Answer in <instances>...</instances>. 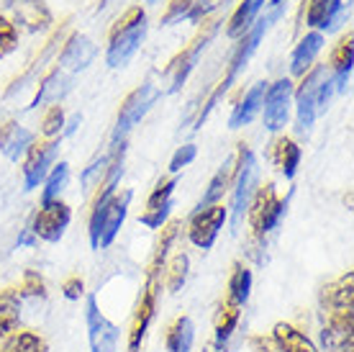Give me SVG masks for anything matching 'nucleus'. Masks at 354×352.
<instances>
[{
  "mask_svg": "<svg viewBox=\"0 0 354 352\" xmlns=\"http://www.w3.org/2000/svg\"><path fill=\"white\" fill-rule=\"evenodd\" d=\"M321 344L326 352L354 350V275L346 273L321 291Z\"/></svg>",
  "mask_w": 354,
  "mask_h": 352,
  "instance_id": "1",
  "label": "nucleus"
},
{
  "mask_svg": "<svg viewBox=\"0 0 354 352\" xmlns=\"http://www.w3.org/2000/svg\"><path fill=\"white\" fill-rule=\"evenodd\" d=\"M129 203H131V191L95 201V209L90 216V245H93V249H106L113 245L115 234H118L126 213H129Z\"/></svg>",
  "mask_w": 354,
  "mask_h": 352,
  "instance_id": "2",
  "label": "nucleus"
},
{
  "mask_svg": "<svg viewBox=\"0 0 354 352\" xmlns=\"http://www.w3.org/2000/svg\"><path fill=\"white\" fill-rule=\"evenodd\" d=\"M144 36H147V16H144L142 8H131L113 28L106 54L108 64L111 67H124L126 62L136 54V49L142 46Z\"/></svg>",
  "mask_w": 354,
  "mask_h": 352,
  "instance_id": "3",
  "label": "nucleus"
},
{
  "mask_svg": "<svg viewBox=\"0 0 354 352\" xmlns=\"http://www.w3.org/2000/svg\"><path fill=\"white\" fill-rule=\"evenodd\" d=\"M280 6H283V0H274V3H272V13H270V16H267L265 21H259L257 26H254V28H252V31H249L247 39L241 42V46H239V52H236V57L231 60L229 75H226V78H223L221 85L216 88V93H213V96L208 98V103H205V108H203V111H201V118H198V123H203V121H205V116L211 114V108L216 106V103H218V98H221L223 93H226V90L231 88V85H234V80L239 78V72L244 70V67H247L249 57H252V54L257 52V46H259V42H262V36H265L267 26L272 24L274 18L280 16Z\"/></svg>",
  "mask_w": 354,
  "mask_h": 352,
  "instance_id": "4",
  "label": "nucleus"
},
{
  "mask_svg": "<svg viewBox=\"0 0 354 352\" xmlns=\"http://www.w3.org/2000/svg\"><path fill=\"white\" fill-rule=\"evenodd\" d=\"M285 213V201L277 198V191H274L272 183H265L259 188L254 198H252V206H249V224H252V231L257 237H265L267 231H272L277 227V221L283 219Z\"/></svg>",
  "mask_w": 354,
  "mask_h": 352,
  "instance_id": "5",
  "label": "nucleus"
},
{
  "mask_svg": "<svg viewBox=\"0 0 354 352\" xmlns=\"http://www.w3.org/2000/svg\"><path fill=\"white\" fill-rule=\"evenodd\" d=\"M0 16L10 26L26 31H44L52 24V13L44 0H0Z\"/></svg>",
  "mask_w": 354,
  "mask_h": 352,
  "instance_id": "6",
  "label": "nucleus"
},
{
  "mask_svg": "<svg viewBox=\"0 0 354 352\" xmlns=\"http://www.w3.org/2000/svg\"><path fill=\"white\" fill-rule=\"evenodd\" d=\"M157 88L154 85H142V88H136L131 93V96L124 100V106H121V111H118V123H115V132H113V144H118V141H124V137L129 132H131L136 123L142 121L144 114L149 111L151 106H154V100H157Z\"/></svg>",
  "mask_w": 354,
  "mask_h": 352,
  "instance_id": "7",
  "label": "nucleus"
},
{
  "mask_svg": "<svg viewBox=\"0 0 354 352\" xmlns=\"http://www.w3.org/2000/svg\"><path fill=\"white\" fill-rule=\"evenodd\" d=\"M157 291H160V278L147 275V285H144L142 299H139V303H136V311H133V319H131V332H129V352L142 350V342H144V337H147V329H149L151 319H154V311H157Z\"/></svg>",
  "mask_w": 354,
  "mask_h": 352,
  "instance_id": "8",
  "label": "nucleus"
},
{
  "mask_svg": "<svg viewBox=\"0 0 354 352\" xmlns=\"http://www.w3.org/2000/svg\"><path fill=\"white\" fill-rule=\"evenodd\" d=\"M226 216H229V211L223 209L221 203L195 211L193 219H190V227H187L190 242L195 247H201V249H211L216 237H218V231H221L223 221H226Z\"/></svg>",
  "mask_w": 354,
  "mask_h": 352,
  "instance_id": "9",
  "label": "nucleus"
},
{
  "mask_svg": "<svg viewBox=\"0 0 354 352\" xmlns=\"http://www.w3.org/2000/svg\"><path fill=\"white\" fill-rule=\"evenodd\" d=\"M70 219H72V211L70 206L62 201H49L44 203L39 213L34 216V237L44 239V242H59L64 234V229L70 227Z\"/></svg>",
  "mask_w": 354,
  "mask_h": 352,
  "instance_id": "10",
  "label": "nucleus"
},
{
  "mask_svg": "<svg viewBox=\"0 0 354 352\" xmlns=\"http://www.w3.org/2000/svg\"><path fill=\"white\" fill-rule=\"evenodd\" d=\"M290 96H292V82L288 78L277 80L274 85H267L262 108H265V126L270 129V132H280V129L285 126V121H288Z\"/></svg>",
  "mask_w": 354,
  "mask_h": 352,
  "instance_id": "11",
  "label": "nucleus"
},
{
  "mask_svg": "<svg viewBox=\"0 0 354 352\" xmlns=\"http://www.w3.org/2000/svg\"><path fill=\"white\" fill-rule=\"evenodd\" d=\"M254 173L257 162L247 144L239 147V168H236V185H234V224H239L244 216V209L252 201V185H254Z\"/></svg>",
  "mask_w": 354,
  "mask_h": 352,
  "instance_id": "12",
  "label": "nucleus"
},
{
  "mask_svg": "<svg viewBox=\"0 0 354 352\" xmlns=\"http://www.w3.org/2000/svg\"><path fill=\"white\" fill-rule=\"evenodd\" d=\"M88 337H90V350L93 352H115V344H118V329L115 324H111L100 308H97L95 296L88 299Z\"/></svg>",
  "mask_w": 354,
  "mask_h": 352,
  "instance_id": "13",
  "label": "nucleus"
},
{
  "mask_svg": "<svg viewBox=\"0 0 354 352\" xmlns=\"http://www.w3.org/2000/svg\"><path fill=\"white\" fill-rule=\"evenodd\" d=\"M175 188H177V180L169 177V180H162V183L151 191L149 201H147L144 213H142L144 227H149V229L165 227V221H167V216H169V209H172V193H175Z\"/></svg>",
  "mask_w": 354,
  "mask_h": 352,
  "instance_id": "14",
  "label": "nucleus"
},
{
  "mask_svg": "<svg viewBox=\"0 0 354 352\" xmlns=\"http://www.w3.org/2000/svg\"><path fill=\"white\" fill-rule=\"evenodd\" d=\"M57 152H59V144H57V141H41V144H31V147H28V157H26V165H24L26 188H36L41 180H46Z\"/></svg>",
  "mask_w": 354,
  "mask_h": 352,
  "instance_id": "15",
  "label": "nucleus"
},
{
  "mask_svg": "<svg viewBox=\"0 0 354 352\" xmlns=\"http://www.w3.org/2000/svg\"><path fill=\"white\" fill-rule=\"evenodd\" d=\"M324 75H326V70H324V67H316L308 78L303 80L301 88H298V129H301V132L310 129V123L316 118L319 90H321V82H324Z\"/></svg>",
  "mask_w": 354,
  "mask_h": 352,
  "instance_id": "16",
  "label": "nucleus"
},
{
  "mask_svg": "<svg viewBox=\"0 0 354 352\" xmlns=\"http://www.w3.org/2000/svg\"><path fill=\"white\" fill-rule=\"evenodd\" d=\"M95 57V44L90 42L88 36H72L67 46H64L62 57H59V64H62V70H70V72H80L85 70L90 62Z\"/></svg>",
  "mask_w": 354,
  "mask_h": 352,
  "instance_id": "17",
  "label": "nucleus"
},
{
  "mask_svg": "<svg viewBox=\"0 0 354 352\" xmlns=\"http://www.w3.org/2000/svg\"><path fill=\"white\" fill-rule=\"evenodd\" d=\"M213 36V28L208 31L205 36H201L198 42H195L187 52H183L180 57H177L172 64H169V70H172V80H169V93H175V90H180V85L187 80V75L193 72L195 62H198V57H201V52L205 49V44H208V39Z\"/></svg>",
  "mask_w": 354,
  "mask_h": 352,
  "instance_id": "18",
  "label": "nucleus"
},
{
  "mask_svg": "<svg viewBox=\"0 0 354 352\" xmlns=\"http://www.w3.org/2000/svg\"><path fill=\"white\" fill-rule=\"evenodd\" d=\"M34 144V134L18 126L16 121H8L0 126V150L3 155L10 159H18L24 152H28V147Z\"/></svg>",
  "mask_w": 354,
  "mask_h": 352,
  "instance_id": "19",
  "label": "nucleus"
},
{
  "mask_svg": "<svg viewBox=\"0 0 354 352\" xmlns=\"http://www.w3.org/2000/svg\"><path fill=\"white\" fill-rule=\"evenodd\" d=\"M265 93H267V82H257L254 88L249 90L247 96H244V100H241L239 106L234 108V114H231V118H229L231 129H241V126H247V123L259 114L262 100H265Z\"/></svg>",
  "mask_w": 354,
  "mask_h": 352,
  "instance_id": "20",
  "label": "nucleus"
},
{
  "mask_svg": "<svg viewBox=\"0 0 354 352\" xmlns=\"http://www.w3.org/2000/svg\"><path fill=\"white\" fill-rule=\"evenodd\" d=\"M272 340L277 344V352H319L316 350V344L310 342L308 337L298 332L295 326L285 324H274V332H272Z\"/></svg>",
  "mask_w": 354,
  "mask_h": 352,
  "instance_id": "21",
  "label": "nucleus"
},
{
  "mask_svg": "<svg viewBox=\"0 0 354 352\" xmlns=\"http://www.w3.org/2000/svg\"><path fill=\"white\" fill-rule=\"evenodd\" d=\"M344 3L342 0H310L306 24L313 28H331L342 16Z\"/></svg>",
  "mask_w": 354,
  "mask_h": 352,
  "instance_id": "22",
  "label": "nucleus"
},
{
  "mask_svg": "<svg viewBox=\"0 0 354 352\" xmlns=\"http://www.w3.org/2000/svg\"><path fill=\"white\" fill-rule=\"evenodd\" d=\"M21 319V296L16 291H0V342H6Z\"/></svg>",
  "mask_w": 354,
  "mask_h": 352,
  "instance_id": "23",
  "label": "nucleus"
},
{
  "mask_svg": "<svg viewBox=\"0 0 354 352\" xmlns=\"http://www.w3.org/2000/svg\"><path fill=\"white\" fill-rule=\"evenodd\" d=\"M321 46H324V36H321L319 31H313V34L306 36L301 44H298V49L292 52V62H290L292 75H306V70H308L310 64H313V60H316V54L321 52Z\"/></svg>",
  "mask_w": 354,
  "mask_h": 352,
  "instance_id": "24",
  "label": "nucleus"
},
{
  "mask_svg": "<svg viewBox=\"0 0 354 352\" xmlns=\"http://www.w3.org/2000/svg\"><path fill=\"white\" fill-rule=\"evenodd\" d=\"M67 90H70V78H67L62 70H54L52 75L39 85V93H36V98L31 100V108H39V106H44V103H57Z\"/></svg>",
  "mask_w": 354,
  "mask_h": 352,
  "instance_id": "25",
  "label": "nucleus"
},
{
  "mask_svg": "<svg viewBox=\"0 0 354 352\" xmlns=\"http://www.w3.org/2000/svg\"><path fill=\"white\" fill-rule=\"evenodd\" d=\"M218 3L216 0H175L169 6L167 16L162 18V24H175L180 18H190V21H198L201 16H205L211 8H216Z\"/></svg>",
  "mask_w": 354,
  "mask_h": 352,
  "instance_id": "26",
  "label": "nucleus"
},
{
  "mask_svg": "<svg viewBox=\"0 0 354 352\" xmlns=\"http://www.w3.org/2000/svg\"><path fill=\"white\" fill-rule=\"evenodd\" d=\"M272 162L283 170L285 177H292L298 170V162H301V147L288 137L277 139L272 144Z\"/></svg>",
  "mask_w": 354,
  "mask_h": 352,
  "instance_id": "27",
  "label": "nucleus"
},
{
  "mask_svg": "<svg viewBox=\"0 0 354 352\" xmlns=\"http://www.w3.org/2000/svg\"><path fill=\"white\" fill-rule=\"evenodd\" d=\"M249 291H252V270L244 267L241 263L234 265V273L229 278V293H226V303L244 308L249 301Z\"/></svg>",
  "mask_w": 354,
  "mask_h": 352,
  "instance_id": "28",
  "label": "nucleus"
},
{
  "mask_svg": "<svg viewBox=\"0 0 354 352\" xmlns=\"http://www.w3.org/2000/svg\"><path fill=\"white\" fill-rule=\"evenodd\" d=\"M352 60H354V46H352V34H346V39L339 42V46L334 49V57H331V64H334V72H337V78L331 80L337 90H344L346 85V78H349V72H352Z\"/></svg>",
  "mask_w": 354,
  "mask_h": 352,
  "instance_id": "29",
  "label": "nucleus"
},
{
  "mask_svg": "<svg viewBox=\"0 0 354 352\" xmlns=\"http://www.w3.org/2000/svg\"><path fill=\"white\" fill-rule=\"evenodd\" d=\"M265 3L267 0H244L239 8L234 10V16H231V21H229V36L231 39L247 34Z\"/></svg>",
  "mask_w": 354,
  "mask_h": 352,
  "instance_id": "30",
  "label": "nucleus"
},
{
  "mask_svg": "<svg viewBox=\"0 0 354 352\" xmlns=\"http://www.w3.org/2000/svg\"><path fill=\"white\" fill-rule=\"evenodd\" d=\"M193 340H195L193 322H190L187 317H180L175 324L169 326L165 344H167V352H190V347H193Z\"/></svg>",
  "mask_w": 354,
  "mask_h": 352,
  "instance_id": "31",
  "label": "nucleus"
},
{
  "mask_svg": "<svg viewBox=\"0 0 354 352\" xmlns=\"http://www.w3.org/2000/svg\"><path fill=\"white\" fill-rule=\"evenodd\" d=\"M231 159L223 165L216 175H213V180L208 183V191L203 193V198H201V203H198V209L195 211H201V209H208V206H216L218 203V198H223V193H226V188H229L231 183Z\"/></svg>",
  "mask_w": 354,
  "mask_h": 352,
  "instance_id": "32",
  "label": "nucleus"
},
{
  "mask_svg": "<svg viewBox=\"0 0 354 352\" xmlns=\"http://www.w3.org/2000/svg\"><path fill=\"white\" fill-rule=\"evenodd\" d=\"M239 317H241V308L223 301L221 311H218V317H216V342H221V344L229 342L236 324H239Z\"/></svg>",
  "mask_w": 354,
  "mask_h": 352,
  "instance_id": "33",
  "label": "nucleus"
},
{
  "mask_svg": "<svg viewBox=\"0 0 354 352\" xmlns=\"http://www.w3.org/2000/svg\"><path fill=\"white\" fill-rule=\"evenodd\" d=\"M3 352H46V342L34 332H13L3 344Z\"/></svg>",
  "mask_w": 354,
  "mask_h": 352,
  "instance_id": "34",
  "label": "nucleus"
},
{
  "mask_svg": "<svg viewBox=\"0 0 354 352\" xmlns=\"http://www.w3.org/2000/svg\"><path fill=\"white\" fill-rule=\"evenodd\" d=\"M67 177H70V165H67V162H59V165L46 175V185H44V195H41V201L44 203L57 201V195L62 193V188L67 185Z\"/></svg>",
  "mask_w": 354,
  "mask_h": 352,
  "instance_id": "35",
  "label": "nucleus"
},
{
  "mask_svg": "<svg viewBox=\"0 0 354 352\" xmlns=\"http://www.w3.org/2000/svg\"><path fill=\"white\" fill-rule=\"evenodd\" d=\"M185 275H187V255L185 252H177L172 257V263L167 267V291L169 293H177L183 288V283H185Z\"/></svg>",
  "mask_w": 354,
  "mask_h": 352,
  "instance_id": "36",
  "label": "nucleus"
},
{
  "mask_svg": "<svg viewBox=\"0 0 354 352\" xmlns=\"http://www.w3.org/2000/svg\"><path fill=\"white\" fill-rule=\"evenodd\" d=\"M18 46V28L10 26L6 18L0 16V60L8 57L10 52H16Z\"/></svg>",
  "mask_w": 354,
  "mask_h": 352,
  "instance_id": "37",
  "label": "nucleus"
},
{
  "mask_svg": "<svg viewBox=\"0 0 354 352\" xmlns=\"http://www.w3.org/2000/svg\"><path fill=\"white\" fill-rule=\"evenodd\" d=\"M62 126H64L62 106H52L44 114V118H41V134H44V137H54V134L62 132Z\"/></svg>",
  "mask_w": 354,
  "mask_h": 352,
  "instance_id": "38",
  "label": "nucleus"
},
{
  "mask_svg": "<svg viewBox=\"0 0 354 352\" xmlns=\"http://www.w3.org/2000/svg\"><path fill=\"white\" fill-rule=\"evenodd\" d=\"M195 155H198L195 144H185V147H180V150L172 155V159H169V173H180L185 165H190V162H193Z\"/></svg>",
  "mask_w": 354,
  "mask_h": 352,
  "instance_id": "39",
  "label": "nucleus"
},
{
  "mask_svg": "<svg viewBox=\"0 0 354 352\" xmlns=\"http://www.w3.org/2000/svg\"><path fill=\"white\" fill-rule=\"evenodd\" d=\"M18 296H44V281L39 278V273L28 270V273L24 275V283H21Z\"/></svg>",
  "mask_w": 354,
  "mask_h": 352,
  "instance_id": "40",
  "label": "nucleus"
},
{
  "mask_svg": "<svg viewBox=\"0 0 354 352\" xmlns=\"http://www.w3.org/2000/svg\"><path fill=\"white\" fill-rule=\"evenodd\" d=\"M62 291H64V296H67V299L75 301V299H80V296H82V291H85V283H82V278H77V275H75V278H67V281H64Z\"/></svg>",
  "mask_w": 354,
  "mask_h": 352,
  "instance_id": "41",
  "label": "nucleus"
},
{
  "mask_svg": "<svg viewBox=\"0 0 354 352\" xmlns=\"http://www.w3.org/2000/svg\"><path fill=\"white\" fill-rule=\"evenodd\" d=\"M205 352H226V344H221V342H211L208 347H205Z\"/></svg>",
  "mask_w": 354,
  "mask_h": 352,
  "instance_id": "42",
  "label": "nucleus"
},
{
  "mask_svg": "<svg viewBox=\"0 0 354 352\" xmlns=\"http://www.w3.org/2000/svg\"><path fill=\"white\" fill-rule=\"evenodd\" d=\"M36 239H34V231H26V234H24V237L18 239V245H34Z\"/></svg>",
  "mask_w": 354,
  "mask_h": 352,
  "instance_id": "43",
  "label": "nucleus"
},
{
  "mask_svg": "<svg viewBox=\"0 0 354 352\" xmlns=\"http://www.w3.org/2000/svg\"><path fill=\"white\" fill-rule=\"evenodd\" d=\"M147 3H160V0H147Z\"/></svg>",
  "mask_w": 354,
  "mask_h": 352,
  "instance_id": "44",
  "label": "nucleus"
}]
</instances>
